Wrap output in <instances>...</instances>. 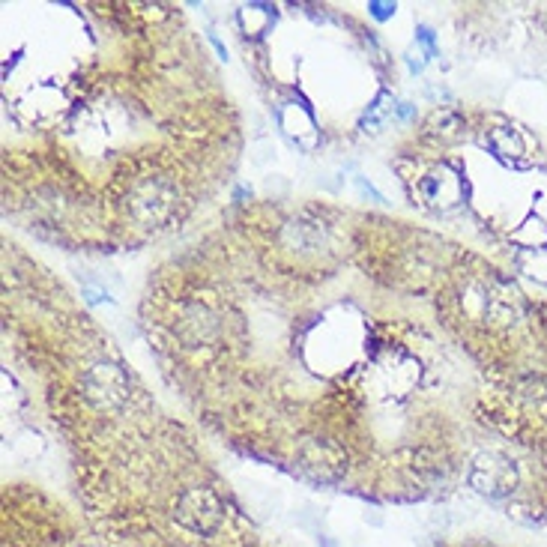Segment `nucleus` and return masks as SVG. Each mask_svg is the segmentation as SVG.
I'll list each match as a JSON object with an SVG mask.
<instances>
[{
	"instance_id": "f03ea898",
	"label": "nucleus",
	"mask_w": 547,
	"mask_h": 547,
	"mask_svg": "<svg viewBox=\"0 0 547 547\" xmlns=\"http://www.w3.org/2000/svg\"><path fill=\"white\" fill-rule=\"evenodd\" d=\"M470 485H473L479 494L491 497V500H503V497H509V494L515 491V485H518V470H515V464H512L509 458H503V455H482V458L473 464V470H470Z\"/></svg>"
},
{
	"instance_id": "0eeeda50",
	"label": "nucleus",
	"mask_w": 547,
	"mask_h": 547,
	"mask_svg": "<svg viewBox=\"0 0 547 547\" xmlns=\"http://www.w3.org/2000/svg\"><path fill=\"white\" fill-rule=\"evenodd\" d=\"M356 186H359V192H362V195H368V198H374V201H377V204H386V198H383V195H380V192H377V189H374V186H371V183H365V180H362V177H356Z\"/></svg>"
},
{
	"instance_id": "39448f33",
	"label": "nucleus",
	"mask_w": 547,
	"mask_h": 547,
	"mask_svg": "<svg viewBox=\"0 0 547 547\" xmlns=\"http://www.w3.org/2000/svg\"><path fill=\"white\" fill-rule=\"evenodd\" d=\"M416 39H419V45L425 48V54H428V60H434V57H440V51H437V42H434V30L431 27H419L416 30Z\"/></svg>"
},
{
	"instance_id": "7ed1b4c3",
	"label": "nucleus",
	"mask_w": 547,
	"mask_h": 547,
	"mask_svg": "<svg viewBox=\"0 0 547 547\" xmlns=\"http://www.w3.org/2000/svg\"><path fill=\"white\" fill-rule=\"evenodd\" d=\"M419 195L425 198V204H428L431 210H452V207H458L461 198H464V180H461L458 171L440 165V168H434L431 174L422 177Z\"/></svg>"
},
{
	"instance_id": "6e6552de",
	"label": "nucleus",
	"mask_w": 547,
	"mask_h": 547,
	"mask_svg": "<svg viewBox=\"0 0 547 547\" xmlns=\"http://www.w3.org/2000/svg\"><path fill=\"white\" fill-rule=\"evenodd\" d=\"M210 42H213V45H216V51H219V57H222V60H228V48H225V45H222V39H219V36H210Z\"/></svg>"
},
{
	"instance_id": "f257e3e1",
	"label": "nucleus",
	"mask_w": 547,
	"mask_h": 547,
	"mask_svg": "<svg viewBox=\"0 0 547 547\" xmlns=\"http://www.w3.org/2000/svg\"><path fill=\"white\" fill-rule=\"evenodd\" d=\"M174 521L198 536H213L225 524V506L210 488H189L177 497Z\"/></svg>"
},
{
	"instance_id": "20e7f679",
	"label": "nucleus",
	"mask_w": 547,
	"mask_h": 547,
	"mask_svg": "<svg viewBox=\"0 0 547 547\" xmlns=\"http://www.w3.org/2000/svg\"><path fill=\"white\" fill-rule=\"evenodd\" d=\"M395 108H398V105H395V99H392L389 93H380V96H377V102H374V105L368 108V114L362 117V126H368L371 132H380V126L386 123V117H392V114H395ZM368 129H365V132H368Z\"/></svg>"
},
{
	"instance_id": "423d86ee",
	"label": "nucleus",
	"mask_w": 547,
	"mask_h": 547,
	"mask_svg": "<svg viewBox=\"0 0 547 547\" xmlns=\"http://www.w3.org/2000/svg\"><path fill=\"white\" fill-rule=\"evenodd\" d=\"M368 12H371L377 21H386V18L395 15V3H380V0H374V3H368Z\"/></svg>"
}]
</instances>
